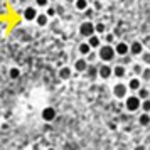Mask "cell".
I'll return each mask as SVG.
<instances>
[{"mask_svg":"<svg viewBox=\"0 0 150 150\" xmlns=\"http://www.w3.org/2000/svg\"><path fill=\"white\" fill-rule=\"evenodd\" d=\"M98 57L103 62H111L116 57V51L111 44H101V47L98 49Z\"/></svg>","mask_w":150,"mask_h":150,"instance_id":"1","label":"cell"},{"mask_svg":"<svg viewBox=\"0 0 150 150\" xmlns=\"http://www.w3.org/2000/svg\"><path fill=\"white\" fill-rule=\"evenodd\" d=\"M125 108H127V111H130V113L138 111V110H142V100H140L138 96H127V98H125Z\"/></svg>","mask_w":150,"mask_h":150,"instance_id":"2","label":"cell"},{"mask_svg":"<svg viewBox=\"0 0 150 150\" xmlns=\"http://www.w3.org/2000/svg\"><path fill=\"white\" fill-rule=\"evenodd\" d=\"M93 34H96V30H95V24L91 21H84L79 25V35L81 37H84V39H89Z\"/></svg>","mask_w":150,"mask_h":150,"instance_id":"3","label":"cell"},{"mask_svg":"<svg viewBox=\"0 0 150 150\" xmlns=\"http://www.w3.org/2000/svg\"><path fill=\"white\" fill-rule=\"evenodd\" d=\"M128 84H125V83H115V86H113V96L118 100H125L128 96Z\"/></svg>","mask_w":150,"mask_h":150,"instance_id":"4","label":"cell"},{"mask_svg":"<svg viewBox=\"0 0 150 150\" xmlns=\"http://www.w3.org/2000/svg\"><path fill=\"white\" fill-rule=\"evenodd\" d=\"M37 15H39V12H37V7H32V5H29V7L24 8V14H22V17H24V21L27 22H35V19H37Z\"/></svg>","mask_w":150,"mask_h":150,"instance_id":"5","label":"cell"},{"mask_svg":"<svg viewBox=\"0 0 150 150\" xmlns=\"http://www.w3.org/2000/svg\"><path fill=\"white\" fill-rule=\"evenodd\" d=\"M98 76H100L101 79H110V78L113 76V68L110 66L108 62H105V64H101V66L98 68Z\"/></svg>","mask_w":150,"mask_h":150,"instance_id":"6","label":"cell"},{"mask_svg":"<svg viewBox=\"0 0 150 150\" xmlns=\"http://www.w3.org/2000/svg\"><path fill=\"white\" fill-rule=\"evenodd\" d=\"M145 52V47H143V42L140 41H133L130 44V54L132 56H142Z\"/></svg>","mask_w":150,"mask_h":150,"instance_id":"7","label":"cell"},{"mask_svg":"<svg viewBox=\"0 0 150 150\" xmlns=\"http://www.w3.org/2000/svg\"><path fill=\"white\" fill-rule=\"evenodd\" d=\"M115 51H116V56H127V54H130V44H127V42H116Z\"/></svg>","mask_w":150,"mask_h":150,"instance_id":"8","label":"cell"},{"mask_svg":"<svg viewBox=\"0 0 150 150\" xmlns=\"http://www.w3.org/2000/svg\"><path fill=\"white\" fill-rule=\"evenodd\" d=\"M73 69L78 71V73H84V71L88 69V61H86V57H79V59H76Z\"/></svg>","mask_w":150,"mask_h":150,"instance_id":"9","label":"cell"},{"mask_svg":"<svg viewBox=\"0 0 150 150\" xmlns=\"http://www.w3.org/2000/svg\"><path fill=\"white\" fill-rule=\"evenodd\" d=\"M127 84H128V89H132V91H138V89L142 88V79H140V76H133Z\"/></svg>","mask_w":150,"mask_h":150,"instance_id":"10","label":"cell"},{"mask_svg":"<svg viewBox=\"0 0 150 150\" xmlns=\"http://www.w3.org/2000/svg\"><path fill=\"white\" fill-rule=\"evenodd\" d=\"M91 46H89V42L86 41V42H81L79 44V47H78V51H79V54L83 56V57H86V56H89L91 54Z\"/></svg>","mask_w":150,"mask_h":150,"instance_id":"11","label":"cell"},{"mask_svg":"<svg viewBox=\"0 0 150 150\" xmlns=\"http://www.w3.org/2000/svg\"><path fill=\"white\" fill-rule=\"evenodd\" d=\"M49 19H51V17H49L46 12H42V14L37 15V19H35V24H37L39 27H46V25L49 24Z\"/></svg>","mask_w":150,"mask_h":150,"instance_id":"12","label":"cell"},{"mask_svg":"<svg viewBox=\"0 0 150 150\" xmlns=\"http://www.w3.org/2000/svg\"><path fill=\"white\" fill-rule=\"evenodd\" d=\"M88 42H89V46H91L93 49H100L101 47V39H100V35L98 34H93L88 39Z\"/></svg>","mask_w":150,"mask_h":150,"instance_id":"13","label":"cell"},{"mask_svg":"<svg viewBox=\"0 0 150 150\" xmlns=\"http://www.w3.org/2000/svg\"><path fill=\"white\" fill-rule=\"evenodd\" d=\"M125 74H127V69H125V66L118 64V66H115V68H113V76H115V78L122 79V78H125Z\"/></svg>","mask_w":150,"mask_h":150,"instance_id":"14","label":"cell"},{"mask_svg":"<svg viewBox=\"0 0 150 150\" xmlns=\"http://www.w3.org/2000/svg\"><path fill=\"white\" fill-rule=\"evenodd\" d=\"M74 7H76V10L84 12V10H88V8H89V2H88V0H76Z\"/></svg>","mask_w":150,"mask_h":150,"instance_id":"15","label":"cell"},{"mask_svg":"<svg viewBox=\"0 0 150 150\" xmlns=\"http://www.w3.org/2000/svg\"><path fill=\"white\" fill-rule=\"evenodd\" d=\"M71 74H73V69L68 68V66H62V68L59 69V78H61V79H69Z\"/></svg>","mask_w":150,"mask_h":150,"instance_id":"16","label":"cell"},{"mask_svg":"<svg viewBox=\"0 0 150 150\" xmlns=\"http://www.w3.org/2000/svg\"><path fill=\"white\" fill-rule=\"evenodd\" d=\"M56 116V111H54V108H46L44 110V111H42V118H44V120H52V118H54Z\"/></svg>","mask_w":150,"mask_h":150,"instance_id":"17","label":"cell"},{"mask_svg":"<svg viewBox=\"0 0 150 150\" xmlns=\"http://www.w3.org/2000/svg\"><path fill=\"white\" fill-rule=\"evenodd\" d=\"M137 96L143 101V100H147V98L150 96V93H149V89H147V88H140L138 91H137Z\"/></svg>","mask_w":150,"mask_h":150,"instance_id":"18","label":"cell"},{"mask_svg":"<svg viewBox=\"0 0 150 150\" xmlns=\"http://www.w3.org/2000/svg\"><path fill=\"white\" fill-rule=\"evenodd\" d=\"M138 123L143 125V127H145V125H149V123H150V115H149V113H142V115L138 116Z\"/></svg>","mask_w":150,"mask_h":150,"instance_id":"19","label":"cell"},{"mask_svg":"<svg viewBox=\"0 0 150 150\" xmlns=\"http://www.w3.org/2000/svg\"><path fill=\"white\" fill-rule=\"evenodd\" d=\"M95 30H96V34L98 35H101L106 32V25L103 24V22H98V24H95Z\"/></svg>","mask_w":150,"mask_h":150,"instance_id":"20","label":"cell"},{"mask_svg":"<svg viewBox=\"0 0 150 150\" xmlns=\"http://www.w3.org/2000/svg\"><path fill=\"white\" fill-rule=\"evenodd\" d=\"M140 79L142 81H150V68L147 66V68H143L142 74H140Z\"/></svg>","mask_w":150,"mask_h":150,"instance_id":"21","label":"cell"},{"mask_svg":"<svg viewBox=\"0 0 150 150\" xmlns=\"http://www.w3.org/2000/svg\"><path fill=\"white\" fill-rule=\"evenodd\" d=\"M142 111L143 113H150V98L142 101Z\"/></svg>","mask_w":150,"mask_h":150,"instance_id":"22","label":"cell"},{"mask_svg":"<svg viewBox=\"0 0 150 150\" xmlns=\"http://www.w3.org/2000/svg\"><path fill=\"white\" fill-rule=\"evenodd\" d=\"M34 2H35V7H39V8L49 7V0H34Z\"/></svg>","mask_w":150,"mask_h":150,"instance_id":"23","label":"cell"},{"mask_svg":"<svg viewBox=\"0 0 150 150\" xmlns=\"http://www.w3.org/2000/svg\"><path fill=\"white\" fill-rule=\"evenodd\" d=\"M8 74H10V78H19V76H21V71H19V69L17 68H10V71H8Z\"/></svg>","mask_w":150,"mask_h":150,"instance_id":"24","label":"cell"},{"mask_svg":"<svg viewBox=\"0 0 150 150\" xmlns=\"http://www.w3.org/2000/svg\"><path fill=\"white\" fill-rule=\"evenodd\" d=\"M46 14H47L49 17H54V15L57 14V10H56L54 7H47V8H46Z\"/></svg>","mask_w":150,"mask_h":150,"instance_id":"25","label":"cell"},{"mask_svg":"<svg viewBox=\"0 0 150 150\" xmlns=\"http://www.w3.org/2000/svg\"><path fill=\"white\" fill-rule=\"evenodd\" d=\"M105 41H106V44L115 42V35H113V34H106V35H105Z\"/></svg>","mask_w":150,"mask_h":150,"instance_id":"26","label":"cell"},{"mask_svg":"<svg viewBox=\"0 0 150 150\" xmlns=\"http://www.w3.org/2000/svg\"><path fill=\"white\" fill-rule=\"evenodd\" d=\"M143 61H145V62H147V64H150V54H145V52H143Z\"/></svg>","mask_w":150,"mask_h":150,"instance_id":"27","label":"cell"},{"mask_svg":"<svg viewBox=\"0 0 150 150\" xmlns=\"http://www.w3.org/2000/svg\"><path fill=\"white\" fill-rule=\"evenodd\" d=\"M101 7H103V5L100 4V2H98V0H96V2H95V8H98V10H100Z\"/></svg>","mask_w":150,"mask_h":150,"instance_id":"28","label":"cell"},{"mask_svg":"<svg viewBox=\"0 0 150 150\" xmlns=\"http://www.w3.org/2000/svg\"><path fill=\"white\" fill-rule=\"evenodd\" d=\"M64 2H73V4H74L76 0H64Z\"/></svg>","mask_w":150,"mask_h":150,"instance_id":"29","label":"cell"},{"mask_svg":"<svg viewBox=\"0 0 150 150\" xmlns=\"http://www.w3.org/2000/svg\"><path fill=\"white\" fill-rule=\"evenodd\" d=\"M49 150H54V149H49Z\"/></svg>","mask_w":150,"mask_h":150,"instance_id":"30","label":"cell"}]
</instances>
